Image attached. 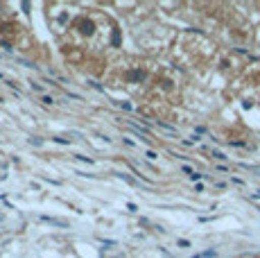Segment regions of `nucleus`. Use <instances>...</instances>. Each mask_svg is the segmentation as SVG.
<instances>
[{
  "label": "nucleus",
  "instance_id": "f257e3e1",
  "mask_svg": "<svg viewBox=\"0 0 260 258\" xmlns=\"http://www.w3.org/2000/svg\"><path fill=\"white\" fill-rule=\"evenodd\" d=\"M79 32H82L84 37H91V34L95 32L93 21H82V23H79Z\"/></svg>",
  "mask_w": 260,
  "mask_h": 258
},
{
  "label": "nucleus",
  "instance_id": "f03ea898",
  "mask_svg": "<svg viewBox=\"0 0 260 258\" xmlns=\"http://www.w3.org/2000/svg\"><path fill=\"white\" fill-rule=\"evenodd\" d=\"M145 77H147V73L145 71H132L129 73V79H132V82H143Z\"/></svg>",
  "mask_w": 260,
  "mask_h": 258
},
{
  "label": "nucleus",
  "instance_id": "7ed1b4c3",
  "mask_svg": "<svg viewBox=\"0 0 260 258\" xmlns=\"http://www.w3.org/2000/svg\"><path fill=\"white\" fill-rule=\"evenodd\" d=\"M217 256V251L215 249H208V251H202V254H194L192 258H215Z\"/></svg>",
  "mask_w": 260,
  "mask_h": 258
},
{
  "label": "nucleus",
  "instance_id": "20e7f679",
  "mask_svg": "<svg viewBox=\"0 0 260 258\" xmlns=\"http://www.w3.org/2000/svg\"><path fill=\"white\" fill-rule=\"evenodd\" d=\"M116 177H120V179H124L127 183H136V179H132L129 175H124V172H116Z\"/></svg>",
  "mask_w": 260,
  "mask_h": 258
},
{
  "label": "nucleus",
  "instance_id": "39448f33",
  "mask_svg": "<svg viewBox=\"0 0 260 258\" xmlns=\"http://www.w3.org/2000/svg\"><path fill=\"white\" fill-rule=\"evenodd\" d=\"M46 222H50V224H59V227H66V222L63 220H54V217H43Z\"/></svg>",
  "mask_w": 260,
  "mask_h": 258
},
{
  "label": "nucleus",
  "instance_id": "423d86ee",
  "mask_svg": "<svg viewBox=\"0 0 260 258\" xmlns=\"http://www.w3.org/2000/svg\"><path fill=\"white\" fill-rule=\"evenodd\" d=\"M213 156H215V158H217V161H226V158H229L226 154H224V152H217V150H215V152H213Z\"/></svg>",
  "mask_w": 260,
  "mask_h": 258
},
{
  "label": "nucleus",
  "instance_id": "0eeeda50",
  "mask_svg": "<svg viewBox=\"0 0 260 258\" xmlns=\"http://www.w3.org/2000/svg\"><path fill=\"white\" fill-rule=\"evenodd\" d=\"M145 156H147L149 161H156V158H158V154H156V152H152V150H147V152H145Z\"/></svg>",
  "mask_w": 260,
  "mask_h": 258
},
{
  "label": "nucleus",
  "instance_id": "6e6552de",
  "mask_svg": "<svg viewBox=\"0 0 260 258\" xmlns=\"http://www.w3.org/2000/svg\"><path fill=\"white\" fill-rule=\"evenodd\" d=\"M181 170H183V172H186V175H188V177H192V175H194V170H192V168H190V166H183V168H181Z\"/></svg>",
  "mask_w": 260,
  "mask_h": 258
},
{
  "label": "nucleus",
  "instance_id": "1a4fd4ad",
  "mask_svg": "<svg viewBox=\"0 0 260 258\" xmlns=\"http://www.w3.org/2000/svg\"><path fill=\"white\" fill-rule=\"evenodd\" d=\"M29 143H34V145H43V141L39 136H32V138H29Z\"/></svg>",
  "mask_w": 260,
  "mask_h": 258
},
{
  "label": "nucleus",
  "instance_id": "9d476101",
  "mask_svg": "<svg viewBox=\"0 0 260 258\" xmlns=\"http://www.w3.org/2000/svg\"><path fill=\"white\" fill-rule=\"evenodd\" d=\"M77 158H79V161H86V163H93V158H91V156H84V154H77Z\"/></svg>",
  "mask_w": 260,
  "mask_h": 258
},
{
  "label": "nucleus",
  "instance_id": "9b49d317",
  "mask_svg": "<svg viewBox=\"0 0 260 258\" xmlns=\"http://www.w3.org/2000/svg\"><path fill=\"white\" fill-rule=\"evenodd\" d=\"M32 88H34V91H39V93H43V86H41V84H37V82H32Z\"/></svg>",
  "mask_w": 260,
  "mask_h": 258
},
{
  "label": "nucleus",
  "instance_id": "f8f14e48",
  "mask_svg": "<svg viewBox=\"0 0 260 258\" xmlns=\"http://www.w3.org/2000/svg\"><path fill=\"white\" fill-rule=\"evenodd\" d=\"M41 102H43V104H52L54 100H52V98H50V95H43V98H41Z\"/></svg>",
  "mask_w": 260,
  "mask_h": 258
},
{
  "label": "nucleus",
  "instance_id": "ddd939ff",
  "mask_svg": "<svg viewBox=\"0 0 260 258\" xmlns=\"http://www.w3.org/2000/svg\"><path fill=\"white\" fill-rule=\"evenodd\" d=\"M179 247H181V249H186V247H190V242L188 240H179Z\"/></svg>",
  "mask_w": 260,
  "mask_h": 258
},
{
  "label": "nucleus",
  "instance_id": "4468645a",
  "mask_svg": "<svg viewBox=\"0 0 260 258\" xmlns=\"http://www.w3.org/2000/svg\"><path fill=\"white\" fill-rule=\"evenodd\" d=\"M88 84H91V86H93V88H98V91H102V86H100V84H98V82H93V79H91V82H88Z\"/></svg>",
  "mask_w": 260,
  "mask_h": 258
},
{
  "label": "nucleus",
  "instance_id": "2eb2a0df",
  "mask_svg": "<svg viewBox=\"0 0 260 258\" xmlns=\"http://www.w3.org/2000/svg\"><path fill=\"white\" fill-rule=\"evenodd\" d=\"M251 197H253V200H260V190H258V192H253Z\"/></svg>",
  "mask_w": 260,
  "mask_h": 258
}]
</instances>
